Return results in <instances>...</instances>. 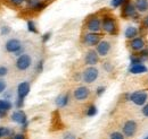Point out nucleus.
Masks as SVG:
<instances>
[{
  "label": "nucleus",
  "instance_id": "37",
  "mask_svg": "<svg viewBox=\"0 0 148 139\" xmlns=\"http://www.w3.org/2000/svg\"><path fill=\"white\" fill-rule=\"evenodd\" d=\"M12 1V3L13 5H15V6H19V5H22L24 1H26V0H10Z\"/></svg>",
  "mask_w": 148,
  "mask_h": 139
},
{
  "label": "nucleus",
  "instance_id": "6",
  "mask_svg": "<svg viewBox=\"0 0 148 139\" xmlns=\"http://www.w3.org/2000/svg\"><path fill=\"white\" fill-rule=\"evenodd\" d=\"M122 16L123 17H138L137 9L134 3L130 2V0H125L124 5L122 6Z\"/></svg>",
  "mask_w": 148,
  "mask_h": 139
},
{
  "label": "nucleus",
  "instance_id": "32",
  "mask_svg": "<svg viewBox=\"0 0 148 139\" xmlns=\"http://www.w3.org/2000/svg\"><path fill=\"white\" fill-rule=\"evenodd\" d=\"M9 32H10V27H8V26H2V28H1V34L7 35V34H9Z\"/></svg>",
  "mask_w": 148,
  "mask_h": 139
},
{
  "label": "nucleus",
  "instance_id": "31",
  "mask_svg": "<svg viewBox=\"0 0 148 139\" xmlns=\"http://www.w3.org/2000/svg\"><path fill=\"white\" fill-rule=\"evenodd\" d=\"M6 87H7L6 82H5L3 79H0V94H1V93H3V92L6 90Z\"/></svg>",
  "mask_w": 148,
  "mask_h": 139
},
{
  "label": "nucleus",
  "instance_id": "39",
  "mask_svg": "<svg viewBox=\"0 0 148 139\" xmlns=\"http://www.w3.org/2000/svg\"><path fill=\"white\" fill-rule=\"evenodd\" d=\"M14 139H25V136L23 134H16L14 136Z\"/></svg>",
  "mask_w": 148,
  "mask_h": 139
},
{
  "label": "nucleus",
  "instance_id": "22",
  "mask_svg": "<svg viewBox=\"0 0 148 139\" xmlns=\"http://www.w3.org/2000/svg\"><path fill=\"white\" fill-rule=\"evenodd\" d=\"M10 135H12V131H10L8 128L0 127V138H2V137H7V136H10Z\"/></svg>",
  "mask_w": 148,
  "mask_h": 139
},
{
  "label": "nucleus",
  "instance_id": "5",
  "mask_svg": "<svg viewBox=\"0 0 148 139\" xmlns=\"http://www.w3.org/2000/svg\"><path fill=\"white\" fill-rule=\"evenodd\" d=\"M32 65V58L29 54H21L18 55L16 60V68L18 70H26L29 69Z\"/></svg>",
  "mask_w": 148,
  "mask_h": 139
},
{
  "label": "nucleus",
  "instance_id": "9",
  "mask_svg": "<svg viewBox=\"0 0 148 139\" xmlns=\"http://www.w3.org/2000/svg\"><path fill=\"white\" fill-rule=\"evenodd\" d=\"M89 95H90V90L86 86H80L74 90V97L77 101H84L89 97Z\"/></svg>",
  "mask_w": 148,
  "mask_h": 139
},
{
  "label": "nucleus",
  "instance_id": "41",
  "mask_svg": "<svg viewBox=\"0 0 148 139\" xmlns=\"http://www.w3.org/2000/svg\"><path fill=\"white\" fill-rule=\"evenodd\" d=\"M144 25H145V26H146V27L148 28V16L145 18V19H144Z\"/></svg>",
  "mask_w": 148,
  "mask_h": 139
},
{
  "label": "nucleus",
  "instance_id": "34",
  "mask_svg": "<svg viewBox=\"0 0 148 139\" xmlns=\"http://www.w3.org/2000/svg\"><path fill=\"white\" fill-rule=\"evenodd\" d=\"M141 112H143V114H144L145 117H147V118H148V104H145L144 106H143Z\"/></svg>",
  "mask_w": 148,
  "mask_h": 139
},
{
  "label": "nucleus",
  "instance_id": "40",
  "mask_svg": "<svg viewBox=\"0 0 148 139\" xmlns=\"http://www.w3.org/2000/svg\"><path fill=\"white\" fill-rule=\"evenodd\" d=\"M64 139H75V136L72 135V134H66L64 136Z\"/></svg>",
  "mask_w": 148,
  "mask_h": 139
},
{
  "label": "nucleus",
  "instance_id": "7",
  "mask_svg": "<svg viewBox=\"0 0 148 139\" xmlns=\"http://www.w3.org/2000/svg\"><path fill=\"white\" fill-rule=\"evenodd\" d=\"M137 128H138L137 122L133 121V120H128L122 127L123 135L125 137H133L136 135V132H137Z\"/></svg>",
  "mask_w": 148,
  "mask_h": 139
},
{
  "label": "nucleus",
  "instance_id": "27",
  "mask_svg": "<svg viewBox=\"0 0 148 139\" xmlns=\"http://www.w3.org/2000/svg\"><path fill=\"white\" fill-rule=\"evenodd\" d=\"M26 2H27V5H29V7H31V8L33 9L37 5H39V3L41 2V0H26Z\"/></svg>",
  "mask_w": 148,
  "mask_h": 139
},
{
  "label": "nucleus",
  "instance_id": "38",
  "mask_svg": "<svg viewBox=\"0 0 148 139\" xmlns=\"http://www.w3.org/2000/svg\"><path fill=\"white\" fill-rule=\"evenodd\" d=\"M42 67H43V61H39L38 62V66H37V71L40 72L42 70Z\"/></svg>",
  "mask_w": 148,
  "mask_h": 139
},
{
  "label": "nucleus",
  "instance_id": "18",
  "mask_svg": "<svg viewBox=\"0 0 148 139\" xmlns=\"http://www.w3.org/2000/svg\"><path fill=\"white\" fill-rule=\"evenodd\" d=\"M134 6L137 11L146 13L148 10V0H134Z\"/></svg>",
  "mask_w": 148,
  "mask_h": 139
},
{
  "label": "nucleus",
  "instance_id": "33",
  "mask_svg": "<svg viewBox=\"0 0 148 139\" xmlns=\"http://www.w3.org/2000/svg\"><path fill=\"white\" fill-rule=\"evenodd\" d=\"M104 92H105V87L100 86L97 88V90H96V94L98 95V96H100V95H103L104 94Z\"/></svg>",
  "mask_w": 148,
  "mask_h": 139
},
{
  "label": "nucleus",
  "instance_id": "10",
  "mask_svg": "<svg viewBox=\"0 0 148 139\" xmlns=\"http://www.w3.org/2000/svg\"><path fill=\"white\" fill-rule=\"evenodd\" d=\"M87 28L91 32V33H97L100 31L101 28V20L98 17H91L89 18L88 23H87Z\"/></svg>",
  "mask_w": 148,
  "mask_h": 139
},
{
  "label": "nucleus",
  "instance_id": "4",
  "mask_svg": "<svg viewBox=\"0 0 148 139\" xmlns=\"http://www.w3.org/2000/svg\"><path fill=\"white\" fill-rule=\"evenodd\" d=\"M99 76V71L97 68H95L93 66H90L88 68H86V70L83 71L82 74V79L84 83H88V84H91L93 83Z\"/></svg>",
  "mask_w": 148,
  "mask_h": 139
},
{
  "label": "nucleus",
  "instance_id": "26",
  "mask_svg": "<svg viewBox=\"0 0 148 139\" xmlns=\"http://www.w3.org/2000/svg\"><path fill=\"white\" fill-rule=\"evenodd\" d=\"M110 139H124V135L123 132H119V131H115L111 135Z\"/></svg>",
  "mask_w": 148,
  "mask_h": 139
},
{
  "label": "nucleus",
  "instance_id": "29",
  "mask_svg": "<svg viewBox=\"0 0 148 139\" xmlns=\"http://www.w3.org/2000/svg\"><path fill=\"white\" fill-rule=\"evenodd\" d=\"M46 8V3H43L42 1L39 3V5H37L34 8H33V10H36V11H41V10H43Z\"/></svg>",
  "mask_w": 148,
  "mask_h": 139
},
{
  "label": "nucleus",
  "instance_id": "30",
  "mask_svg": "<svg viewBox=\"0 0 148 139\" xmlns=\"http://www.w3.org/2000/svg\"><path fill=\"white\" fill-rule=\"evenodd\" d=\"M8 74V69L5 66H0V77H5Z\"/></svg>",
  "mask_w": 148,
  "mask_h": 139
},
{
  "label": "nucleus",
  "instance_id": "28",
  "mask_svg": "<svg viewBox=\"0 0 148 139\" xmlns=\"http://www.w3.org/2000/svg\"><path fill=\"white\" fill-rule=\"evenodd\" d=\"M139 55H140V58L143 59V61L144 60H147L148 59V49H143L140 53H139Z\"/></svg>",
  "mask_w": 148,
  "mask_h": 139
},
{
  "label": "nucleus",
  "instance_id": "12",
  "mask_svg": "<svg viewBox=\"0 0 148 139\" xmlns=\"http://www.w3.org/2000/svg\"><path fill=\"white\" fill-rule=\"evenodd\" d=\"M110 50H111V43L108 41H100L97 44V53L100 57L107 55L108 52H110Z\"/></svg>",
  "mask_w": 148,
  "mask_h": 139
},
{
  "label": "nucleus",
  "instance_id": "2",
  "mask_svg": "<svg viewBox=\"0 0 148 139\" xmlns=\"http://www.w3.org/2000/svg\"><path fill=\"white\" fill-rule=\"evenodd\" d=\"M129 100L138 106H143L147 103L148 94L146 90H137V92H133L132 94H130Z\"/></svg>",
  "mask_w": 148,
  "mask_h": 139
},
{
  "label": "nucleus",
  "instance_id": "43",
  "mask_svg": "<svg viewBox=\"0 0 148 139\" xmlns=\"http://www.w3.org/2000/svg\"><path fill=\"white\" fill-rule=\"evenodd\" d=\"M144 139H148V135H147V136H146V137H145Z\"/></svg>",
  "mask_w": 148,
  "mask_h": 139
},
{
  "label": "nucleus",
  "instance_id": "16",
  "mask_svg": "<svg viewBox=\"0 0 148 139\" xmlns=\"http://www.w3.org/2000/svg\"><path fill=\"white\" fill-rule=\"evenodd\" d=\"M13 107V104L10 101L3 99V100H0V118H3L6 115V113Z\"/></svg>",
  "mask_w": 148,
  "mask_h": 139
},
{
  "label": "nucleus",
  "instance_id": "11",
  "mask_svg": "<svg viewBox=\"0 0 148 139\" xmlns=\"http://www.w3.org/2000/svg\"><path fill=\"white\" fill-rule=\"evenodd\" d=\"M83 42L88 47H95L100 42V36L98 34H96V33H88V34L84 35Z\"/></svg>",
  "mask_w": 148,
  "mask_h": 139
},
{
  "label": "nucleus",
  "instance_id": "20",
  "mask_svg": "<svg viewBox=\"0 0 148 139\" xmlns=\"http://www.w3.org/2000/svg\"><path fill=\"white\" fill-rule=\"evenodd\" d=\"M124 34H125L127 38L132 40V38L137 37V35H138V28L134 27V26H128L127 30H125V32H124Z\"/></svg>",
  "mask_w": 148,
  "mask_h": 139
},
{
  "label": "nucleus",
  "instance_id": "15",
  "mask_svg": "<svg viewBox=\"0 0 148 139\" xmlns=\"http://www.w3.org/2000/svg\"><path fill=\"white\" fill-rule=\"evenodd\" d=\"M130 47L133 51H141L145 49V41L143 37H134L130 42Z\"/></svg>",
  "mask_w": 148,
  "mask_h": 139
},
{
  "label": "nucleus",
  "instance_id": "14",
  "mask_svg": "<svg viewBox=\"0 0 148 139\" xmlns=\"http://www.w3.org/2000/svg\"><path fill=\"white\" fill-rule=\"evenodd\" d=\"M84 60H86V63H87V65H89V66H95V65H97L98 61H99V54L97 53V51H93V50L88 51L87 54H86Z\"/></svg>",
  "mask_w": 148,
  "mask_h": 139
},
{
  "label": "nucleus",
  "instance_id": "3",
  "mask_svg": "<svg viewBox=\"0 0 148 139\" xmlns=\"http://www.w3.org/2000/svg\"><path fill=\"white\" fill-rule=\"evenodd\" d=\"M6 51L10 53H15V55H21L22 53V43L17 38H10L5 44Z\"/></svg>",
  "mask_w": 148,
  "mask_h": 139
},
{
  "label": "nucleus",
  "instance_id": "19",
  "mask_svg": "<svg viewBox=\"0 0 148 139\" xmlns=\"http://www.w3.org/2000/svg\"><path fill=\"white\" fill-rule=\"evenodd\" d=\"M69 101H70V97L67 94H64V95H59L57 99H56V105L58 107H64L69 104Z\"/></svg>",
  "mask_w": 148,
  "mask_h": 139
},
{
  "label": "nucleus",
  "instance_id": "21",
  "mask_svg": "<svg viewBox=\"0 0 148 139\" xmlns=\"http://www.w3.org/2000/svg\"><path fill=\"white\" fill-rule=\"evenodd\" d=\"M130 62H131V66L132 65H138V63H143V59L140 58V55H131L130 57Z\"/></svg>",
  "mask_w": 148,
  "mask_h": 139
},
{
  "label": "nucleus",
  "instance_id": "35",
  "mask_svg": "<svg viewBox=\"0 0 148 139\" xmlns=\"http://www.w3.org/2000/svg\"><path fill=\"white\" fill-rule=\"evenodd\" d=\"M23 105H24V100H23V99H17V101H16V106H17L18 109H21Z\"/></svg>",
  "mask_w": 148,
  "mask_h": 139
},
{
  "label": "nucleus",
  "instance_id": "36",
  "mask_svg": "<svg viewBox=\"0 0 148 139\" xmlns=\"http://www.w3.org/2000/svg\"><path fill=\"white\" fill-rule=\"evenodd\" d=\"M50 35H51L50 33H46V34H43V36H42V42H43V43H46V42L50 38Z\"/></svg>",
  "mask_w": 148,
  "mask_h": 139
},
{
  "label": "nucleus",
  "instance_id": "1",
  "mask_svg": "<svg viewBox=\"0 0 148 139\" xmlns=\"http://www.w3.org/2000/svg\"><path fill=\"white\" fill-rule=\"evenodd\" d=\"M101 28L108 34H115L117 32L116 20L112 16H105L101 20Z\"/></svg>",
  "mask_w": 148,
  "mask_h": 139
},
{
  "label": "nucleus",
  "instance_id": "13",
  "mask_svg": "<svg viewBox=\"0 0 148 139\" xmlns=\"http://www.w3.org/2000/svg\"><path fill=\"white\" fill-rule=\"evenodd\" d=\"M30 93V84L27 82H22L17 87V96L18 99H25Z\"/></svg>",
  "mask_w": 148,
  "mask_h": 139
},
{
  "label": "nucleus",
  "instance_id": "17",
  "mask_svg": "<svg viewBox=\"0 0 148 139\" xmlns=\"http://www.w3.org/2000/svg\"><path fill=\"white\" fill-rule=\"evenodd\" d=\"M129 71L133 75H139V74H145L148 71V68L144 63H138V65H132L130 67Z\"/></svg>",
  "mask_w": 148,
  "mask_h": 139
},
{
  "label": "nucleus",
  "instance_id": "24",
  "mask_svg": "<svg viewBox=\"0 0 148 139\" xmlns=\"http://www.w3.org/2000/svg\"><path fill=\"white\" fill-rule=\"evenodd\" d=\"M27 30L31 32V33H38V30L36 27V24L33 20H29L27 22Z\"/></svg>",
  "mask_w": 148,
  "mask_h": 139
},
{
  "label": "nucleus",
  "instance_id": "8",
  "mask_svg": "<svg viewBox=\"0 0 148 139\" xmlns=\"http://www.w3.org/2000/svg\"><path fill=\"white\" fill-rule=\"evenodd\" d=\"M12 121L16 122L18 124H22L23 128H26L27 127V117H26V114L22 110L15 111L12 114Z\"/></svg>",
  "mask_w": 148,
  "mask_h": 139
},
{
  "label": "nucleus",
  "instance_id": "42",
  "mask_svg": "<svg viewBox=\"0 0 148 139\" xmlns=\"http://www.w3.org/2000/svg\"><path fill=\"white\" fill-rule=\"evenodd\" d=\"M104 67H105V69H107V70H110V69H111V66L108 65V62H107V63H106V65H105Z\"/></svg>",
  "mask_w": 148,
  "mask_h": 139
},
{
  "label": "nucleus",
  "instance_id": "23",
  "mask_svg": "<svg viewBox=\"0 0 148 139\" xmlns=\"http://www.w3.org/2000/svg\"><path fill=\"white\" fill-rule=\"evenodd\" d=\"M97 114V107L95 105H90L87 110V115L88 117H95Z\"/></svg>",
  "mask_w": 148,
  "mask_h": 139
},
{
  "label": "nucleus",
  "instance_id": "25",
  "mask_svg": "<svg viewBox=\"0 0 148 139\" xmlns=\"http://www.w3.org/2000/svg\"><path fill=\"white\" fill-rule=\"evenodd\" d=\"M125 0H112L111 1V6L114 8H119V7H122L124 5Z\"/></svg>",
  "mask_w": 148,
  "mask_h": 139
}]
</instances>
